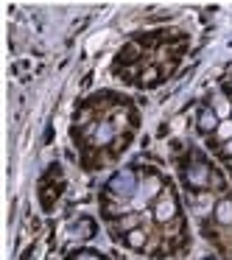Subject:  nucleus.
<instances>
[{
  "label": "nucleus",
  "instance_id": "f257e3e1",
  "mask_svg": "<svg viewBox=\"0 0 232 260\" xmlns=\"http://www.w3.org/2000/svg\"><path fill=\"white\" fill-rule=\"evenodd\" d=\"M109 193L118 196V199H126V196H131V193H137L135 174H131V171H120L118 176H112V182H109Z\"/></svg>",
  "mask_w": 232,
  "mask_h": 260
},
{
  "label": "nucleus",
  "instance_id": "f03ea898",
  "mask_svg": "<svg viewBox=\"0 0 232 260\" xmlns=\"http://www.w3.org/2000/svg\"><path fill=\"white\" fill-rule=\"evenodd\" d=\"M157 190H159V179H154V176H148L146 182H143L140 187H137V196H135V202H131V207L135 210H143L146 207V202L151 196H157Z\"/></svg>",
  "mask_w": 232,
  "mask_h": 260
},
{
  "label": "nucleus",
  "instance_id": "7ed1b4c3",
  "mask_svg": "<svg viewBox=\"0 0 232 260\" xmlns=\"http://www.w3.org/2000/svg\"><path fill=\"white\" fill-rule=\"evenodd\" d=\"M174 213H176V204H174V199L171 196H162L157 202V210H154V215H157V221H171L174 218Z\"/></svg>",
  "mask_w": 232,
  "mask_h": 260
},
{
  "label": "nucleus",
  "instance_id": "20e7f679",
  "mask_svg": "<svg viewBox=\"0 0 232 260\" xmlns=\"http://www.w3.org/2000/svg\"><path fill=\"white\" fill-rule=\"evenodd\" d=\"M218 115L213 112V109H204L202 115H198V129L202 132H213V129H218Z\"/></svg>",
  "mask_w": 232,
  "mask_h": 260
},
{
  "label": "nucleus",
  "instance_id": "39448f33",
  "mask_svg": "<svg viewBox=\"0 0 232 260\" xmlns=\"http://www.w3.org/2000/svg\"><path fill=\"white\" fill-rule=\"evenodd\" d=\"M215 218H218V224H232V202L229 199L215 204Z\"/></svg>",
  "mask_w": 232,
  "mask_h": 260
},
{
  "label": "nucleus",
  "instance_id": "423d86ee",
  "mask_svg": "<svg viewBox=\"0 0 232 260\" xmlns=\"http://www.w3.org/2000/svg\"><path fill=\"white\" fill-rule=\"evenodd\" d=\"M213 112L218 115V120H229V112H232V104L226 101L224 95H215V107H213Z\"/></svg>",
  "mask_w": 232,
  "mask_h": 260
},
{
  "label": "nucleus",
  "instance_id": "0eeeda50",
  "mask_svg": "<svg viewBox=\"0 0 232 260\" xmlns=\"http://www.w3.org/2000/svg\"><path fill=\"white\" fill-rule=\"evenodd\" d=\"M187 179H190V185H207V168L204 165H193L187 171Z\"/></svg>",
  "mask_w": 232,
  "mask_h": 260
},
{
  "label": "nucleus",
  "instance_id": "6e6552de",
  "mask_svg": "<svg viewBox=\"0 0 232 260\" xmlns=\"http://www.w3.org/2000/svg\"><path fill=\"white\" fill-rule=\"evenodd\" d=\"M112 135H115L112 126H107V123L98 126V129H95V143H109V140H112Z\"/></svg>",
  "mask_w": 232,
  "mask_h": 260
},
{
  "label": "nucleus",
  "instance_id": "1a4fd4ad",
  "mask_svg": "<svg viewBox=\"0 0 232 260\" xmlns=\"http://www.w3.org/2000/svg\"><path fill=\"white\" fill-rule=\"evenodd\" d=\"M215 135L221 137V140H232V120H221L218 123V129H215Z\"/></svg>",
  "mask_w": 232,
  "mask_h": 260
},
{
  "label": "nucleus",
  "instance_id": "9d476101",
  "mask_svg": "<svg viewBox=\"0 0 232 260\" xmlns=\"http://www.w3.org/2000/svg\"><path fill=\"white\" fill-rule=\"evenodd\" d=\"M210 207H213V199H210V193H202V196L196 199V210H198V213H207Z\"/></svg>",
  "mask_w": 232,
  "mask_h": 260
},
{
  "label": "nucleus",
  "instance_id": "9b49d317",
  "mask_svg": "<svg viewBox=\"0 0 232 260\" xmlns=\"http://www.w3.org/2000/svg\"><path fill=\"white\" fill-rule=\"evenodd\" d=\"M143 241H146V235H143L140 230L129 232V246H143Z\"/></svg>",
  "mask_w": 232,
  "mask_h": 260
},
{
  "label": "nucleus",
  "instance_id": "f8f14e48",
  "mask_svg": "<svg viewBox=\"0 0 232 260\" xmlns=\"http://www.w3.org/2000/svg\"><path fill=\"white\" fill-rule=\"evenodd\" d=\"M224 151H226V154H229V157H232V140H226V146H224Z\"/></svg>",
  "mask_w": 232,
  "mask_h": 260
},
{
  "label": "nucleus",
  "instance_id": "ddd939ff",
  "mask_svg": "<svg viewBox=\"0 0 232 260\" xmlns=\"http://www.w3.org/2000/svg\"><path fill=\"white\" fill-rule=\"evenodd\" d=\"M81 260H98V257H92V254H84V257H81Z\"/></svg>",
  "mask_w": 232,
  "mask_h": 260
}]
</instances>
